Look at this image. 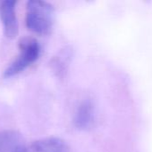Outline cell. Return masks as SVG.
<instances>
[{"label": "cell", "instance_id": "cell-4", "mask_svg": "<svg viewBox=\"0 0 152 152\" xmlns=\"http://www.w3.org/2000/svg\"><path fill=\"white\" fill-rule=\"evenodd\" d=\"M19 152H69V148L62 139L48 137L24 144Z\"/></svg>", "mask_w": 152, "mask_h": 152}, {"label": "cell", "instance_id": "cell-6", "mask_svg": "<svg viewBox=\"0 0 152 152\" xmlns=\"http://www.w3.org/2000/svg\"><path fill=\"white\" fill-rule=\"evenodd\" d=\"M24 144L22 134L17 131L4 130L0 132V152H19Z\"/></svg>", "mask_w": 152, "mask_h": 152}, {"label": "cell", "instance_id": "cell-1", "mask_svg": "<svg viewBox=\"0 0 152 152\" xmlns=\"http://www.w3.org/2000/svg\"><path fill=\"white\" fill-rule=\"evenodd\" d=\"M56 20L54 6L45 1L30 0L26 4V26L38 34L47 35L51 32Z\"/></svg>", "mask_w": 152, "mask_h": 152}, {"label": "cell", "instance_id": "cell-5", "mask_svg": "<svg viewBox=\"0 0 152 152\" xmlns=\"http://www.w3.org/2000/svg\"><path fill=\"white\" fill-rule=\"evenodd\" d=\"M95 120V106L90 99L83 100L77 107L74 117L73 125L79 130L90 129Z\"/></svg>", "mask_w": 152, "mask_h": 152}, {"label": "cell", "instance_id": "cell-7", "mask_svg": "<svg viewBox=\"0 0 152 152\" xmlns=\"http://www.w3.org/2000/svg\"><path fill=\"white\" fill-rule=\"evenodd\" d=\"M71 58V53L69 50L65 49L62 51L56 57H55L52 61V67L54 71L56 73L57 76L63 77L65 72L66 71V69L69 65Z\"/></svg>", "mask_w": 152, "mask_h": 152}, {"label": "cell", "instance_id": "cell-2", "mask_svg": "<svg viewBox=\"0 0 152 152\" xmlns=\"http://www.w3.org/2000/svg\"><path fill=\"white\" fill-rule=\"evenodd\" d=\"M40 52V45L36 39H22L19 45V53L4 71V77L10 78L24 71L39 59Z\"/></svg>", "mask_w": 152, "mask_h": 152}, {"label": "cell", "instance_id": "cell-3", "mask_svg": "<svg viewBox=\"0 0 152 152\" xmlns=\"http://www.w3.org/2000/svg\"><path fill=\"white\" fill-rule=\"evenodd\" d=\"M15 4L16 2L13 0L0 2V20L3 24L4 36L9 39H13L19 31Z\"/></svg>", "mask_w": 152, "mask_h": 152}]
</instances>
